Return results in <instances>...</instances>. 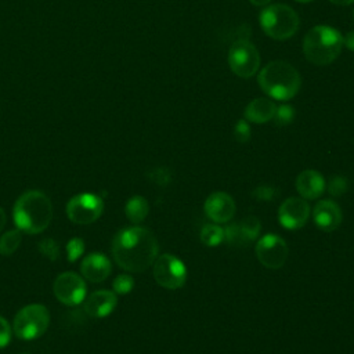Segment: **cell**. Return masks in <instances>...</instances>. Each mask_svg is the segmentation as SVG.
<instances>
[{
    "mask_svg": "<svg viewBox=\"0 0 354 354\" xmlns=\"http://www.w3.org/2000/svg\"><path fill=\"white\" fill-rule=\"evenodd\" d=\"M310 216V205L304 198L290 196L282 202L278 209L279 224L286 230L301 228Z\"/></svg>",
    "mask_w": 354,
    "mask_h": 354,
    "instance_id": "cell-12",
    "label": "cell"
},
{
    "mask_svg": "<svg viewBox=\"0 0 354 354\" xmlns=\"http://www.w3.org/2000/svg\"><path fill=\"white\" fill-rule=\"evenodd\" d=\"M228 65L236 76L252 77L259 71L260 54L249 40H238L228 51Z\"/></svg>",
    "mask_w": 354,
    "mask_h": 354,
    "instance_id": "cell-7",
    "label": "cell"
},
{
    "mask_svg": "<svg viewBox=\"0 0 354 354\" xmlns=\"http://www.w3.org/2000/svg\"><path fill=\"white\" fill-rule=\"evenodd\" d=\"M37 248H39V252H40L44 257H47L48 260L55 261V260L59 259V246H58V243H57L53 238H44V239H41V241L39 242Z\"/></svg>",
    "mask_w": 354,
    "mask_h": 354,
    "instance_id": "cell-23",
    "label": "cell"
},
{
    "mask_svg": "<svg viewBox=\"0 0 354 354\" xmlns=\"http://www.w3.org/2000/svg\"><path fill=\"white\" fill-rule=\"evenodd\" d=\"M295 118V108L288 105V104H283V105H279L277 106V111H275V115H274V120L278 126H286L289 124Z\"/></svg>",
    "mask_w": 354,
    "mask_h": 354,
    "instance_id": "cell-25",
    "label": "cell"
},
{
    "mask_svg": "<svg viewBox=\"0 0 354 354\" xmlns=\"http://www.w3.org/2000/svg\"><path fill=\"white\" fill-rule=\"evenodd\" d=\"M201 241L206 246H217L224 241V228H221L218 224H205L201 230Z\"/></svg>",
    "mask_w": 354,
    "mask_h": 354,
    "instance_id": "cell-21",
    "label": "cell"
},
{
    "mask_svg": "<svg viewBox=\"0 0 354 354\" xmlns=\"http://www.w3.org/2000/svg\"><path fill=\"white\" fill-rule=\"evenodd\" d=\"M343 46H346L348 50L354 51V30H350V32L343 37Z\"/></svg>",
    "mask_w": 354,
    "mask_h": 354,
    "instance_id": "cell-32",
    "label": "cell"
},
{
    "mask_svg": "<svg viewBox=\"0 0 354 354\" xmlns=\"http://www.w3.org/2000/svg\"><path fill=\"white\" fill-rule=\"evenodd\" d=\"M329 1L333 4H337V6H348V4L354 3V0H329Z\"/></svg>",
    "mask_w": 354,
    "mask_h": 354,
    "instance_id": "cell-34",
    "label": "cell"
},
{
    "mask_svg": "<svg viewBox=\"0 0 354 354\" xmlns=\"http://www.w3.org/2000/svg\"><path fill=\"white\" fill-rule=\"evenodd\" d=\"M297 3H310V1H313V0H296Z\"/></svg>",
    "mask_w": 354,
    "mask_h": 354,
    "instance_id": "cell-36",
    "label": "cell"
},
{
    "mask_svg": "<svg viewBox=\"0 0 354 354\" xmlns=\"http://www.w3.org/2000/svg\"><path fill=\"white\" fill-rule=\"evenodd\" d=\"M257 82L263 91L278 101L295 97L301 86V77L296 68L285 61H272L259 73Z\"/></svg>",
    "mask_w": 354,
    "mask_h": 354,
    "instance_id": "cell-3",
    "label": "cell"
},
{
    "mask_svg": "<svg viewBox=\"0 0 354 354\" xmlns=\"http://www.w3.org/2000/svg\"><path fill=\"white\" fill-rule=\"evenodd\" d=\"M54 296L66 306L80 304L86 299V283L75 272L59 274L53 285Z\"/></svg>",
    "mask_w": 354,
    "mask_h": 354,
    "instance_id": "cell-11",
    "label": "cell"
},
{
    "mask_svg": "<svg viewBox=\"0 0 354 354\" xmlns=\"http://www.w3.org/2000/svg\"><path fill=\"white\" fill-rule=\"evenodd\" d=\"M326 188L325 180L321 173L313 169L303 170L296 178V189L304 199L319 198Z\"/></svg>",
    "mask_w": 354,
    "mask_h": 354,
    "instance_id": "cell-17",
    "label": "cell"
},
{
    "mask_svg": "<svg viewBox=\"0 0 354 354\" xmlns=\"http://www.w3.org/2000/svg\"><path fill=\"white\" fill-rule=\"evenodd\" d=\"M118 297L115 292L111 290H95L84 300V311L91 318H105L116 307Z\"/></svg>",
    "mask_w": 354,
    "mask_h": 354,
    "instance_id": "cell-15",
    "label": "cell"
},
{
    "mask_svg": "<svg viewBox=\"0 0 354 354\" xmlns=\"http://www.w3.org/2000/svg\"><path fill=\"white\" fill-rule=\"evenodd\" d=\"M21 354H29V353H21Z\"/></svg>",
    "mask_w": 354,
    "mask_h": 354,
    "instance_id": "cell-37",
    "label": "cell"
},
{
    "mask_svg": "<svg viewBox=\"0 0 354 354\" xmlns=\"http://www.w3.org/2000/svg\"><path fill=\"white\" fill-rule=\"evenodd\" d=\"M21 241H22L21 230L7 231L0 238V254H3V256L12 254L21 245Z\"/></svg>",
    "mask_w": 354,
    "mask_h": 354,
    "instance_id": "cell-22",
    "label": "cell"
},
{
    "mask_svg": "<svg viewBox=\"0 0 354 354\" xmlns=\"http://www.w3.org/2000/svg\"><path fill=\"white\" fill-rule=\"evenodd\" d=\"M148 176H149V178H151L155 184L162 185V187L167 185V184L170 183V180H171V173H170L167 169H165V167L153 169L152 171H149Z\"/></svg>",
    "mask_w": 354,
    "mask_h": 354,
    "instance_id": "cell-30",
    "label": "cell"
},
{
    "mask_svg": "<svg viewBox=\"0 0 354 354\" xmlns=\"http://www.w3.org/2000/svg\"><path fill=\"white\" fill-rule=\"evenodd\" d=\"M313 218L319 230L325 232H332L339 228L343 220V214L342 209L336 202L330 199H324L315 205L313 210Z\"/></svg>",
    "mask_w": 354,
    "mask_h": 354,
    "instance_id": "cell-14",
    "label": "cell"
},
{
    "mask_svg": "<svg viewBox=\"0 0 354 354\" xmlns=\"http://www.w3.org/2000/svg\"><path fill=\"white\" fill-rule=\"evenodd\" d=\"M348 188V181L343 176H333L328 183V191L332 196L343 195Z\"/></svg>",
    "mask_w": 354,
    "mask_h": 354,
    "instance_id": "cell-27",
    "label": "cell"
},
{
    "mask_svg": "<svg viewBox=\"0 0 354 354\" xmlns=\"http://www.w3.org/2000/svg\"><path fill=\"white\" fill-rule=\"evenodd\" d=\"M149 212V205L147 202L145 198L136 195L131 196L124 206V213L126 217L133 223V224H140L141 221L145 220V217L148 216Z\"/></svg>",
    "mask_w": 354,
    "mask_h": 354,
    "instance_id": "cell-19",
    "label": "cell"
},
{
    "mask_svg": "<svg viewBox=\"0 0 354 354\" xmlns=\"http://www.w3.org/2000/svg\"><path fill=\"white\" fill-rule=\"evenodd\" d=\"M343 47V36L339 30L326 25L311 28L303 39V53L314 65H328L337 58Z\"/></svg>",
    "mask_w": 354,
    "mask_h": 354,
    "instance_id": "cell-4",
    "label": "cell"
},
{
    "mask_svg": "<svg viewBox=\"0 0 354 354\" xmlns=\"http://www.w3.org/2000/svg\"><path fill=\"white\" fill-rule=\"evenodd\" d=\"M277 105L268 98H254L250 101L243 112V116L248 122L253 123H266L274 119Z\"/></svg>",
    "mask_w": 354,
    "mask_h": 354,
    "instance_id": "cell-18",
    "label": "cell"
},
{
    "mask_svg": "<svg viewBox=\"0 0 354 354\" xmlns=\"http://www.w3.org/2000/svg\"><path fill=\"white\" fill-rule=\"evenodd\" d=\"M153 278L166 289H178L185 283L187 268L184 263L169 253L160 254L153 261Z\"/></svg>",
    "mask_w": 354,
    "mask_h": 354,
    "instance_id": "cell-8",
    "label": "cell"
},
{
    "mask_svg": "<svg viewBox=\"0 0 354 354\" xmlns=\"http://www.w3.org/2000/svg\"><path fill=\"white\" fill-rule=\"evenodd\" d=\"M111 261L109 259L102 253H91L86 256L80 264V271L84 279L98 283L108 278L111 274Z\"/></svg>",
    "mask_w": 354,
    "mask_h": 354,
    "instance_id": "cell-16",
    "label": "cell"
},
{
    "mask_svg": "<svg viewBox=\"0 0 354 354\" xmlns=\"http://www.w3.org/2000/svg\"><path fill=\"white\" fill-rule=\"evenodd\" d=\"M238 228L245 246H248L259 236L261 223L256 216H246L238 223Z\"/></svg>",
    "mask_w": 354,
    "mask_h": 354,
    "instance_id": "cell-20",
    "label": "cell"
},
{
    "mask_svg": "<svg viewBox=\"0 0 354 354\" xmlns=\"http://www.w3.org/2000/svg\"><path fill=\"white\" fill-rule=\"evenodd\" d=\"M234 137L238 142H246L250 138V126L246 119H241L234 126Z\"/></svg>",
    "mask_w": 354,
    "mask_h": 354,
    "instance_id": "cell-29",
    "label": "cell"
},
{
    "mask_svg": "<svg viewBox=\"0 0 354 354\" xmlns=\"http://www.w3.org/2000/svg\"><path fill=\"white\" fill-rule=\"evenodd\" d=\"M50 313L43 304H28L22 307L12 322L14 333L22 340L40 337L48 328Z\"/></svg>",
    "mask_w": 354,
    "mask_h": 354,
    "instance_id": "cell-6",
    "label": "cell"
},
{
    "mask_svg": "<svg viewBox=\"0 0 354 354\" xmlns=\"http://www.w3.org/2000/svg\"><path fill=\"white\" fill-rule=\"evenodd\" d=\"M12 217L18 230L26 234H39L48 227L53 218L51 201L41 191H26L17 199Z\"/></svg>",
    "mask_w": 354,
    "mask_h": 354,
    "instance_id": "cell-2",
    "label": "cell"
},
{
    "mask_svg": "<svg viewBox=\"0 0 354 354\" xmlns=\"http://www.w3.org/2000/svg\"><path fill=\"white\" fill-rule=\"evenodd\" d=\"M84 252V242L83 239L80 238H72L69 239V242L66 243V256H68V260L71 263L76 261Z\"/></svg>",
    "mask_w": 354,
    "mask_h": 354,
    "instance_id": "cell-26",
    "label": "cell"
},
{
    "mask_svg": "<svg viewBox=\"0 0 354 354\" xmlns=\"http://www.w3.org/2000/svg\"><path fill=\"white\" fill-rule=\"evenodd\" d=\"M252 4H254V6H267L271 0H249Z\"/></svg>",
    "mask_w": 354,
    "mask_h": 354,
    "instance_id": "cell-35",
    "label": "cell"
},
{
    "mask_svg": "<svg viewBox=\"0 0 354 354\" xmlns=\"http://www.w3.org/2000/svg\"><path fill=\"white\" fill-rule=\"evenodd\" d=\"M6 221H7L6 213H4V210L0 207V231H1V230H3V227L6 225Z\"/></svg>",
    "mask_w": 354,
    "mask_h": 354,
    "instance_id": "cell-33",
    "label": "cell"
},
{
    "mask_svg": "<svg viewBox=\"0 0 354 354\" xmlns=\"http://www.w3.org/2000/svg\"><path fill=\"white\" fill-rule=\"evenodd\" d=\"M156 236L144 227H127L112 239V256L119 267L130 272H142L158 257Z\"/></svg>",
    "mask_w": 354,
    "mask_h": 354,
    "instance_id": "cell-1",
    "label": "cell"
},
{
    "mask_svg": "<svg viewBox=\"0 0 354 354\" xmlns=\"http://www.w3.org/2000/svg\"><path fill=\"white\" fill-rule=\"evenodd\" d=\"M11 339V328L7 319L0 317V348L6 347Z\"/></svg>",
    "mask_w": 354,
    "mask_h": 354,
    "instance_id": "cell-31",
    "label": "cell"
},
{
    "mask_svg": "<svg viewBox=\"0 0 354 354\" xmlns=\"http://www.w3.org/2000/svg\"><path fill=\"white\" fill-rule=\"evenodd\" d=\"M112 288L118 295H127L134 288V279L129 274H120L113 279Z\"/></svg>",
    "mask_w": 354,
    "mask_h": 354,
    "instance_id": "cell-24",
    "label": "cell"
},
{
    "mask_svg": "<svg viewBox=\"0 0 354 354\" xmlns=\"http://www.w3.org/2000/svg\"><path fill=\"white\" fill-rule=\"evenodd\" d=\"M104 209L102 199L93 192L75 195L66 205V216L76 224H90L95 221Z\"/></svg>",
    "mask_w": 354,
    "mask_h": 354,
    "instance_id": "cell-9",
    "label": "cell"
},
{
    "mask_svg": "<svg viewBox=\"0 0 354 354\" xmlns=\"http://www.w3.org/2000/svg\"><path fill=\"white\" fill-rule=\"evenodd\" d=\"M236 206L231 195L223 191L210 194L205 201V213L216 224L230 221L235 214Z\"/></svg>",
    "mask_w": 354,
    "mask_h": 354,
    "instance_id": "cell-13",
    "label": "cell"
},
{
    "mask_svg": "<svg viewBox=\"0 0 354 354\" xmlns=\"http://www.w3.org/2000/svg\"><path fill=\"white\" fill-rule=\"evenodd\" d=\"M288 245L277 234H266L256 243V256L259 261L271 270L281 268L288 259Z\"/></svg>",
    "mask_w": 354,
    "mask_h": 354,
    "instance_id": "cell-10",
    "label": "cell"
},
{
    "mask_svg": "<svg viewBox=\"0 0 354 354\" xmlns=\"http://www.w3.org/2000/svg\"><path fill=\"white\" fill-rule=\"evenodd\" d=\"M278 195V191L272 185H260L252 191V196L256 201H272Z\"/></svg>",
    "mask_w": 354,
    "mask_h": 354,
    "instance_id": "cell-28",
    "label": "cell"
},
{
    "mask_svg": "<svg viewBox=\"0 0 354 354\" xmlns=\"http://www.w3.org/2000/svg\"><path fill=\"white\" fill-rule=\"evenodd\" d=\"M259 19L264 33L275 40L292 37L300 25L299 15L286 4H271L266 7Z\"/></svg>",
    "mask_w": 354,
    "mask_h": 354,
    "instance_id": "cell-5",
    "label": "cell"
}]
</instances>
